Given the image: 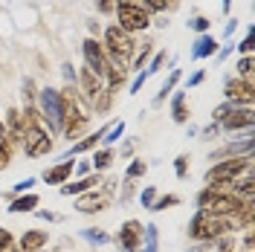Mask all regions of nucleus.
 I'll use <instances>...</instances> for the list:
<instances>
[{"label":"nucleus","instance_id":"nucleus-20","mask_svg":"<svg viewBox=\"0 0 255 252\" xmlns=\"http://www.w3.org/2000/svg\"><path fill=\"white\" fill-rule=\"evenodd\" d=\"M41 203L38 200V194H23V197H17V200H12V206H9V212H32L35 206Z\"/></svg>","mask_w":255,"mask_h":252},{"label":"nucleus","instance_id":"nucleus-33","mask_svg":"<svg viewBox=\"0 0 255 252\" xmlns=\"http://www.w3.org/2000/svg\"><path fill=\"white\" fill-rule=\"evenodd\" d=\"M174 171H177V177H186V171H189V157H177Z\"/></svg>","mask_w":255,"mask_h":252},{"label":"nucleus","instance_id":"nucleus-36","mask_svg":"<svg viewBox=\"0 0 255 252\" xmlns=\"http://www.w3.org/2000/svg\"><path fill=\"white\" fill-rule=\"evenodd\" d=\"M203 79H206V73H203V70H197V73H194V76L189 79V84H186V90H189V87H197V84H200Z\"/></svg>","mask_w":255,"mask_h":252},{"label":"nucleus","instance_id":"nucleus-26","mask_svg":"<svg viewBox=\"0 0 255 252\" xmlns=\"http://www.w3.org/2000/svg\"><path fill=\"white\" fill-rule=\"evenodd\" d=\"M177 203H180L177 194H165V197H159L157 203H151V209H154V212H162V209H171V206H177Z\"/></svg>","mask_w":255,"mask_h":252},{"label":"nucleus","instance_id":"nucleus-6","mask_svg":"<svg viewBox=\"0 0 255 252\" xmlns=\"http://www.w3.org/2000/svg\"><path fill=\"white\" fill-rule=\"evenodd\" d=\"M38 108H41V119L49 125V130H61V125H64L61 90H55V87H44L41 96H38Z\"/></svg>","mask_w":255,"mask_h":252},{"label":"nucleus","instance_id":"nucleus-10","mask_svg":"<svg viewBox=\"0 0 255 252\" xmlns=\"http://www.w3.org/2000/svg\"><path fill=\"white\" fill-rule=\"evenodd\" d=\"M142 238H145V226L139 221H125L122 223V229H119V235H116V241H119V247L125 252H136L139 247H142Z\"/></svg>","mask_w":255,"mask_h":252},{"label":"nucleus","instance_id":"nucleus-11","mask_svg":"<svg viewBox=\"0 0 255 252\" xmlns=\"http://www.w3.org/2000/svg\"><path fill=\"white\" fill-rule=\"evenodd\" d=\"M76 81H79V87H81V93H84V99H87V105H93L96 108V102L105 96V84H102V79L93 76V73L84 67L79 76H76Z\"/></svg>","mask_w":255,"mask_h":252},{"label":"nucleus","instance_id":"nucleus-44","mask_svg":"<svg viewBox=\"0 0 255 252\" xmlns=\"http://www.w3.org/2000/svg\"><path fill=\"white\" fill-rule=\"evenodd\" d=\"M87 29L93 32V35H99V20H90V23H87ZM93 35H90V38H93Z\"/></svg>","mask_w":255,"mask_h":252},{"label":"nucleus","instance_id":"nucleus-3","mask_svg":"<svg viewBox=\"0 0 255 252\" xmlns=\"http://www.w3.org/2000/svg\"><path fill=\"white\" fill-rule=\"evenodd\" d=\"M105 55H108V64L113 67H119V70H128V64L133 58V49H136V41H133V35H128L125 29H119L116 23L105 29Z\"/></svg>","mask_w":255,"mask_h":252},{"label":"nucleus","instance_id":"nucleus-12","mask_svg":"<svg viewBox=\"0 0 255 252\" xmlns=\"http://www.w3.org/2000/svg\"><path fill=\"white\" fill-rule=\"evenodd\" d=\"M253 122H255V111L253 108H235V111L221 122V127L223 130H241V127L253 130Z\"/></svg>","mask_w":255,"mask_h":252},{"label":"nucleus","instance_id":"nucleus-19","mask_svg":"<svg viewBox=\"0 0 255 252\" xmlns=\"http://www.w3.org/2000/svg\"><path fill=\"white\" fill-rule=\"evenodd\" d=\"M151 44H154V41H142V44H136V49H133L136 55L130 58V70H136V73H142V64H145V58L151 55Z\"/></svg>","mask_w":255,"mask_h":252},{"label":"nucleus","instance_id":"nucleus-16","mask_svg":"<svg viewBox=\"0 0 255 252\" xmlns=\"http://www.w3.org/2000/svg\"><path fill=\"white\" fill-rule=\"evenodd\" d=\"M76 209H79V212H84V215H90V212H105V209H108V194H102V191L90 189V194L79 197Z\"/></svg>","mask_w":255,"mask_h":252},{"label":"nucleus","instance_id":"nucleus-31","mask_svg":"<svg viewBox=\"0 0 255 252\" xmlns=\"http://www.w3.org/2000/svg\"><path fill=\"white\" fill-rule=\"evenodd\" d=\"M253 47H255V41H253V29H250L247 32V38L238 44V52L241 55H253Z\"/></svg>","mask_w":255,"mask_h":252},{"label":"nucleus","instance_id":"nucleus-41","mask_svg":"<svg viewBox=\"0 0 255 252\" xmlns=\"http://www.w3.org/2000/svg\"><path fill=\"white\" fill-rule=\"evenodd\" d=\"M154 194H157L154 189H145V191H142V203H148V206H151V203H154Z\"/></svg>","mask_w":255,"mask_h":252},{"label":"nucleus","instance_id":"nucleus-15","mask_svg":"<svg viewBox=\"0 0 255 252\" xmlns=\"http://www.w3.org/2000/svg\"><path fill=\"white\" fill-rule=\"evenodd\" d=\"M218 52V41H215V35L206 32V35H197V41H194V47H191V58L194 61H203V58H212Z\"/></svg>","mask_w":255,"mask_h":252},{"label":"nucleus","instance_id":"nucleus-39","mask_svg":"<svg viewBox=\"0 0 255 252\" xmlns=\"http://www.w3.org/2000/svg\"><path fill=\"white\" fill-rule=\"evenodd\" d=\"M145 79H148V76H145V73H139V76H136V81L130 84V93H139V90H142V84H145Z\"/></svg>","mask_w":255,"mask_h":252},{"label":"nucleus","instance_id":"nucleus-37","mask_svg":"<svg viewBox=\"0 0 255 252\" xmlns=\"http://www.w3.org/2000/svg\"><path fill=\"white\" fill-rule=\"evenodd\" d=\"M235 29H238V17H232V20L226 23V29H223V38H232V35H235Z\"/></svg>","mask_w":255,"mask_h":252},{"label":"nucleus","instance_id":"nucleus-40","mask_svg":"<svg viewBox=\"0 0 255 252\" xmlns=\"http://www.w3.org/2000/svg\"><path fill=\"white\" fill-rule=\"evenodd\" d=\"M76 76H79V73L73 70V64H64V79H67L70 84H73V81H76Z\"/></svg>","mask_w":255,"mask_h":252},{"label":"nucleus","instance_id":"nucleus-5","mask_svg":"<svg viewBox=\"0 0 255 252\" xmlns=\"http://www.w3.org/2000/svg\"><path fill=\"white\" fill-rule=\"evenodd\" d=\"M250 168H253V154H247V157H232V159H221V162H215V165L206 171V183L209 186H226V183L238 180L241 174L250 171Z\"/></svg>","mask_w":255,"mask_h":252},{"label":"nucleus","instance_id":"nucleus-34","mask_svg":"<svg viewBox=\"0 0 255 252\" xmlns=\"http://www.w3.org/2000/svg\"><path fill=\"white\" fill-rule=\"evenodd\" d=\"M96 9H99L102 15H111L113 9H116V3H113V0H96Z\"/></svg>","mask_w":255,"mask_h":252},{"label":"nucleus","instance_id":"nucleus-9","mask_svg":"<svg viewBox=\"0 0 255 252\" xmlns=\"http://www.w3.org/2000/svg\"><path fill=\"white\" fill-rule=\"evenodd\" d=\"M253 81H244L238 76H229L226 84H223V96L229 99V102H235V105H247V108H253Z\"/></svg>","mask_w":255,"mask_h":252},{"label":"nucleus","instance_id":"nucleus-1","mask_svg":"<svg viewBox=\"0 0 255 252\" xmlns=\"http://www.w3.org/2000/svg\"><path fill=\"white\" fill-rule=\"evenodd\" d=\"M197 209L218 215V218H235L244 209V200L235 197L232 191H226V186H206L197 194Z\"/></svg>","mask_w":255,"mask_h":252},{"label":"nucleus","instance_id":"nucleus-21","mask_svg":"<svg viewBox=\"0 0 255 252\" xmlns=\"http://www.w3.org/2000/svg\"><path fill=\"white\" fill-rule=\"evenodd\" d=\"M171 116H174V122H186L189 119V113H186V90H180L174 96V102H171Z\"/></svg>","mask_w":255,"mask_h":252},{"label":"nucleus","instance_id":"nucleus-25","mask_svg":"<svg viewBox=\"0 0 255 252\" xmlns=\"http://www.w3.org/2000/svg\"><path fill=\"white\" fill-rule=\"evenodd\" d=\"M177 81H180V70H171V76H168V79H165V84H162V90H159V96H157V102H165V96L171 93V90H174V84Z\"/></svg>","mask_w":255,"mask_h":252},{"label":"nucleus","instance_id":"nucleus-23","mask_svg":"<svg viewBox=\"0 0 255 252\" xmlns=\"http://www.w3.org/2000/svg\"><path fill=\"white\" fill-rule=\"evenodd\" d=\"M253 67H255V58L253 55H244V58L238 61V79L253 81Z\"/></svg>","mask_w":255,"mask_h":252},{"label":"nucleus","instance_id":"nucleus-28","mask_svg":"<svg viewBox=\"0 0 255 252\" xmlns=\"http://www.w3.org/2000/svg\"><path fill=\"white\" fill-rule=\"evenodd\" d=\"M145 168H148V165H145L142 159H133V162L128 165L125 177H128V180H136V177H142V174H145Z\"/></svg>","mask_w":255,"mask_h":252},{"label":"nucleus","instance_id":"nucleus-14","mask_svg":"<svg viewBox=\"0 0 255 252\" xmlns=\"http://www.w3.org/2000/svg\"><path fill=\"white\" fill-rule=\"evenodd\" d=\"M73 168H76V162H73V159H64V162H58V165H52V168L44 171V183H47V186H61V183L70 180Z\"/></svg>","mask_w":255,"mask_h":252},{"label":"nucleus","instance_id":"nucleus-22","mask_svg":"<svg viewBox=\"0 0 255 252\" xmlns=\"http://www.w3.org/2000/svg\"><path fill=\"white\" fill-rule=\"evenodd\" d=\"M111 162H113V151H111V148H102V151H96V154H93V168H96V171L111 168Z\"/></svg>","mask_w":255,"mask_h":252},{"label":"nucleus","instance_id":"nucleus-29","mask_svg":"<svg viewBox=\"0 0 255 252\" xmlns=\"http://www.w3.org/2000/svg\"><path fill=\"white\" fill-rule=\"evenodd\" d=\"M165 6H168V0H142V9L148 15H154V12H165Z\"/></svg>","mask_w":255,"mask_h":252},{"label":"nucleus","instance_id":"nucleus-42","mask_svg":"<svg viewBox=\"0 0 255 252\" xmlns=\"http://www.w3.org/2000/svg\"><path fill=\"white\" fill-rule=\"evenodd\" d=\"M32 186H35V180H32V177H26V180H20V183H17V191H23V189H32Z\"/></svg>","mask_w":255,"mask_h":252},{"label":"nucleus","instance_id":"nucleus-13","mask_svg":"<svg viewBox=\"0 0 255 252\" xmlns=\"http://www.w3.org/2000/svg\"><path fill=\"white\" fill-rule=\"evenodd\" d=\"M113 125H116V122H108V125H102V127H99L96 133H87L84 139H79V142H76V145H73V151H70V154H67V157H64V159H73V157H76V154H84V151H93L96 145H99V142L105 139V133H108V130H111Z\"/></svg>","mask_w":255,"mask_h":252},{"label":"nucleus","instance_id":"nucleus-35","mask_svg":"<svg viewBox=\"0 0 255 252\" xmlns=\"http://www.w3.org/2000/svg\"><path fill=\"white\" fill-rule=\"evenodd\" d=\"M23 99H26V105H29L32 99H35V81H32V79L23 81Z\"/></svg>","mask_w":255,"mask_h":252},{"label":"nucleus","instance_id":"nucleus-7","mask_svg":"<svg viewBox=\"0 0 255 252\" xmlns=\"http://www.w3.org/2000/svg\"><path fill=\"white\" fill-rule=\"evenodd\" d=\"M20 142H23L26 157H41V154H49V151H52V139H49V133L41 125L23 127V136H20Z\"/></svg>","mask_w":255,"mask_h":252},{"label":"nucleus","instance_id":"nucleus-24","mask_svg":"<svg viewBox=\"0 0 255 252\" xmlns=\"http://www.w3.org/2000/svg\"><path fill=\"white\" fill-rule=\"evenodd\" d=\"M189 29H194L197 35H206V32H212V20L203 15H197V17H191L189 20Z\"/></svg>","mask_w":255,"mask_h":252},{"label":"nucleus","instance_id":"nucleus-45","mask_svg":"<svg viewBox=\"0 0 255 252\" xmlns=\"http://www.w3.org/2000/svg\"><path fill=\"white\" fill-rule=\"evenodd\" d=\"M229 6H232V0H223V12H229Z\"/></svg>","mask_w":255,"mask_h":252},{"label":"nucleus","instance_id":"nucleus-32","mask_svg":"<svg viewBox=\"0 0 255 252\" xmlns=\"http://www.w3.org/2000/svg\"><path fill=\"white\" fill-rule=\"evenodd\" d=\"M162 61H165V52H162V49H159L157 55H154V61L148 64V70H142V73H145V76H151V73H157L159 67H162Z\"/></svg>","mask_w":255,"mask_h":252},{"label":"nucleus","instance_id":"nucleus-38","mask_svg":"<svg viewBox=\"0 0 255 252\" xmlns=\"http://www.w3.org/2000/svg\"><path fill=\"white\" fill-rule=\"evenodd\" d=\"M9 247H12V235L6 229H0V250H9Z\"/></svg>","mask_w":255,"mask_h":252},{"label":"nucleus","instance_id":"nucleus-17","mask_svg":"<svg viewBox=\"0 0 255 252\" xmlns=\"http://www.w3.org/2000/svg\"><path fill=\"white\" fill-rule=\"evenodd\" d=\"M47 241H49V232H44V229H26L23 238H20V252H41L47 247Z\"/></svg>","mask_w":255,"mask_h":252},{"label":"nucleus","instance_id":"nucleus-18","mask_svg":"<svg viewBox=\"0 0 255 252\" xmlns=\"http://www.w3.org/2000/svg\"><path fill=\"white\" fill-rule=\"evenodd\" d=\"M102 183V174L96 171V174H87V177H81L79 183H67V186H61V194H81V191H90V189H96Z\"/></svg>","mask_w":255,"mask_h":252},{"label":"nucleus","instance_id":"nucleus-8","mask_svg":"<svg viewBox=\"0 0 255 252\" xmlns=\"http://www.w3.org/2000/svg\"><path fill=\"white\" fill-rule=\"evenodd\" d=\"M81 52H84V67L93 73V76H99V79H105V73H108V55H105V49H102V44L96 41V38H84L81 41Z\"/></svg>","mask_w":255,"mask_h":252},{"label":"nucleus","instance_id":"nucleus-4","mask_svg":"<svg viewBox=\"0 0 255 252\" xmlns=\"http://www.w3.org/2000/svg\"><path fill=\"white\" fill-rule=\"evenodd\" d=\"M116 26L119 29H125L128 35H133V32H145L151 26V15L142 9V3H136V0H119L116 3Z\"/></svg>","mask_w":255,"mask_h":252},{"label":"nucleus","instance_id":"nucleus-43","mask_svg":"<svg viewBox=\"0 0 255 252\" xmlns=\"http://www.w3.org/2000/svg\"><path fill=\"white\" fill-rule=\"evenodd\" d=\"M244 250H247V252H253V232H250V235L244 238Z\"/></svg>","mask_w":255,"mask_h":252},{"label":"nucleus","instance_id":"nucleus-2","mask_svg":"<svg viewBox=\"0 0 255 252\" xmlns=\"http://www.w3.org/2000/svg\"><path fill=\"white\" fill-rule=\"evenodd\" d=\"M229 232H238L235 218H218V215H209L203 209H197V215H194L191 223H189V238L197 241V244L223 238V235H229Z\"/></svg>","mask_w":255,"mask_h":252},{"label":"nucleus","instance_id":"nucleus-30","mask_svg":"<svg viewBox=\"0 0 255 252\" xmlns=\"http://www.w3.org/2000/svg\"><path fill=\"white\" fill-rule=\"evenodd\" d=\"M235 108H238V105H235V102H229V99H226V102H223L221 108H218V111H215V122H223V119H226V116H229V113L235 111Z\"/></svg>","mask_w":255,"mask_h":252},{"label":"nucleus","instance_id":"nucleus-27","mask_svg":"<svg viewBox=\"0 0 255 252\" xmlns=\"http://www.w3.org/2000/svg\"><path fill=\"white\" fill-rule=\"evenodd\" d=\"M9 162H12V142L3 139V142H0V171H3Z\"/></svg>","mask_w":255,"mask_h":252}]
</instances>
